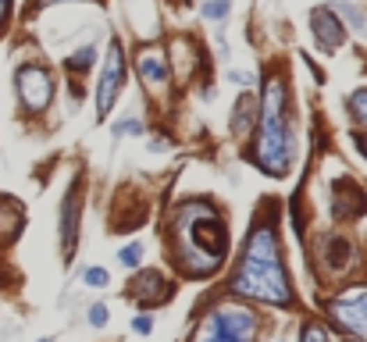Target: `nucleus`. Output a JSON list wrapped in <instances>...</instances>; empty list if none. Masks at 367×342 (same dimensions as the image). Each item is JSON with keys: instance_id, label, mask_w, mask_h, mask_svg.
<instances>
[{"instance_id": "f257e3e1", "label": "nucleus", "mask_w": 367, "mask_h": 342, "mask_svg": "<svg viewBox=\"0 0 367 342\" xmlns=\"http://www.w3.org/2000/svg\"><path fill=\"white\" fill-rule=\"evenodd\" d=\"M232 293L267 303V306H279V310L292 306V286H289V274L282 264L279 235H274V228L267 221H260L250 232L247 246H242V261L232 278Z\"/></svg>"}, {"instance_id": "f03ea898", "label": "nucleus", "mask_w": 367, "mask_h": 342, "mask_svg": "<svg viewBox=\"0 0 367 342\" xmlns=\"http://www.w3.org/2000/svg\"><path fill=\"white\" fill-rule=\"evenodd\" d=\"M225 221L218 217L210 203L203 200H189L178 210L175 221V261L189 278H207L221 267L225 261Z\"/></svg>"}, {"instance_id": "7ed1b4c3", "label": "nucleus", "mask_w": 367, "mask_h": 342, "mask_svg": "<svg viewBox=\"0 0 367 342\" xmlns=\"http://www.w3.org/2000/svg\"><path fill=\"white\" fill-rule=\"evenodd\" d=\"M257 139L250 161L264 171L282 178L292 168V125H289V93L279 75H271L264 82L260 104H257Z\"/></svg>"}, {"instance_id": "20e7f679", "label": "nucleus", "mask_w": 367, "mask_h": 342, "mask_svg": "<svg viewBox=\"0 0 367 342\" xmlns=\"http://www.w3.org/2000/svg\"><path fill=\"white\" fill-rule=\"evenodd\" d=\"M260 318L250 306H214L203 314L193 342H257Z\"/></svg>"}, {"instance_id": "39448f33", "label": "nucleus", "mask_w": 367, "mask_h": 342, "mask_svg": "<svg viewBox=\"0 0 367 342\" xmlns=\"http://www.w3.org/2000/svg\"><path fill=\"white\" fill-rule=\"evenodd\" d=\"M15 93L29 114H43L54 100V79L43 65H22L15 72Z\"/></svg>"}, {"instance_id": "423d86ee", "label": "nucleus", "mask_w": 367, "mask_h": 342, "mask_svg": "<svg viewBox=\"0 0 367 342\" xmlns=\"http://www.w3.org/2000/svg\"><path fill=\"white\" fill-rule=\"evenodd\" d=\"M328 314H331V321L339 328H346L350 335L367 342V286L343 289L339 296L328 303Z\"/></svg>"}, {"instance_id": "0eeeda50", "label": "nucleus", "mask_w": 367, "mask_h": 342, "mask_svg": "<svg viewBox=\"0 0 367 342\" xmlns=\"http://www.w3.org/2000/svg\"><path fill=\"white\" fill-rule=\"evenodd\" d=\"M121 86H125V54H121V40H111L104 68H100V79H97V114L100 118L111 114Z\"/></svg>"}, {"instance_id": "6e6552de", "label": "nucleus", "mask_w": 367, "mask_h": 342, "mask_svg": "<svg viewBox=\"0 0 367 342\" xmlns=\"http://www.w3.org/2000/svg\"><path fill=\"white\" fill-rule=\"evenodd\" d=\"M136 68H139V79L150 93H161L171 79V65H168V54L161 47H143L139 57H136Z\"/></svg>"}, {"instance_id": "1a4fd4ad", "label": "nucleus", "mask_w": 367, "mask_h": 342, "mask_svg": "<svg viewBox=\"0 0 367 342\" xmlns=\"http://www.w3.org/2000/svg\"><path fill=\"white\" fill-rule=\"evenodd\" d=\"M311 33H314L318 47H321L325 54H331V50L343 47L346 25H343V18L335 15L331 8H314V11H311Z\"/></svg>"}, {"instance_id": "9d476101", "label": "nucleus", "mask_w": 367, "mask_h": 342, "mask_svg": "<svg viewBox=\"0 0 367 342\" xmlns=\"http://www.w3.org/2000/svg\"><path fill=\"white\" fill-rule=\"evenodd\" d=\"M164 286H168V282L161 278V271H139V274L132 278L129 296H132L136 303H143V306H154V303H161V300L168 296Z\"/></svg>"}, {"instance_id": "9b49d317", "label": "nucleus", "mask_w": 367, "mask_h": 342, "mask_svg": "<svg viewBox=\"0 0 367 342\" xmlns=\"http://www.w3.org/2000/svg\"><path fill=\"white\" fill-rule=\"evenodd\" d=\"M164 54H168V65H175V75L178 79H189L196 72V47L186 36H175L171 40V50H164Z\"/></svg>"}, {"instance_id": "f8f14e48", "label": "nucleus", "mask_w": 367, "mask_h": 342, "mask_svg": "<svg viewBox=\"0 0 367 342\" xmlns=\"http://www.w3.org/2000/svg\"><path fill=\"white\" fill-rule=\"evenodd\" d=\"M335 217L339 221H346V217H353V214H360L364 210V193L357 189L353 182H335Z\"/></svg>"}, {"instance_id": "ddd939ff", "label": "nucleus", "mask_w": 367, "mask_h": 342, "mask_svg": "<svg viewBox=\"0 0 367 342\" xmlns=\"http://www.w3.org/2000/svg\"><path fill=\"white\" fill-rule=\"evenodd\" d=\"M257 125V100L250 97V93H242V97L235 100V111H232V136L235 139H247Z\"/></svg>"}, {"instance_id": "4468645a", "label": "nucleus", "mask_w": 367, "mask_h": 342, "mask_svg": "<svg viewBox=\"0 0 367 342\" xmlns=\"http://www.w3.org/2000/svg\"><path fill=\"white\" fill-rule=\"evenodd\" d=\"M328 8H331L335 15H339V18H343V25H350L360 40H367V11H364V8L350 4V0H331Z\"/></svg>"}, {"instance_id": "2eb2a0df", "label": "nucleus", "mask_w": 367, "mask_h": 342, "mask_svg": "<svg viewBox=\"0 0 367 342\" xmlns=\"http://www.w3.org/2000/svg\"><path fill=\"white\" fill-rule=\"evenodd\" d=\"M72 217H75V193L65 200V217H61V225H65V228H61V246H65V250L75 246V221H72Z\"/></svg>"}, {"instance_id": "dca6fc26", "label": "nucleus", "mask_w": 367, "mask_h": 342, "mask_svg": "<svg viewBox=\"0 0 367 342\" xmlns=\"http://www.w3.org/2000/svg\"><path fill=\"white\" fill-rule=\"evenodd\" d=\"M93 61H97V47H79L65 57V65H68V72H86Z\"/></svg>"}, {"instance_id": "f3484780", "label": "nucleus", "mask_w": 367, "mask_h": 342, "mask_svg": "<svg viewBox=\"0 0 367 342\" xmlns=\"http://www.w3.org/2000/svg\"><path fill=\"white\" fill-rule=\"evenodd\" d=\"M200 15H203L207 22H225V18L232 15V0H203Z\"/></svg>"}, {"instance_id": "a211bd4d", "label": "nucleus", "mask_w": 367, "mask_h": 342, "mask_svg": "<svg viewBox=\"0 0 367 342\" xmlns=\"http://www.w3.org/2000/svg\"><path fill=\"white\" fill-rule=\"evenodd\" d=\"M350 114H353V121L357 125H364L367 129V89H357V93H350Z\"/></svg>"}, {"instance_id": "6ab92c4d", "label": "nucleus", "mask_w": 367, "mask_h": 342, "mask_svg": "<svg viewBox=\"0 0 367 342\" xmlns=\"http://www.w3.org/2000/svg\"><path fill=\"white\" fill-rule=\"evenodd\" d=\"M299 342H328V328L321 321H307L299 328Z\"/></svg>"}, {"instance_id": "aec40b11", "label": "nucleus", "mask_w": 367, "mask_h": 342, "mask_svg": "<svg viewBox=\"0 0 367 342\" xmlns=\"http://www.w3.org/2000/svg\"><path fill=\"white\" fill-rule=\"evenodd\" d=\"M82 282H86L89 289H107V286H111V274H107V267H86Z\"/></svg>"}, {"instance_id": "412c9836", "label": "nucleus", "mask_w": 367, "mask_h": 342, "mask_svg": "<svg viewBox=\"0 0 367 342\" xmlns=\"http://www.w3.org/2000/svg\"><path fill=\"white\" fill-rule=\"evenodd\" d=\"M118 261L125 264V267H136L139 261H143V242H129V246H121V254H118Z\"/></svg>"}, {"instance_id": "4be33fe9", "label": "nucleus", "mask_w": 367, "mask_h": 342, "mask_svg": "<svg viewBox=\"0 0 367 342\" xmlns=\"http://www.w3.org/2000/svg\"><path fill=\"white\" fill-rule=\"evenodd\" d=\"M114 136H143V121L139 118H121L118 125H114Z\"/></svg>"}, {"instance_id": "5701e85b", "label": "nucleus", "mask_w": 367, "mask_h": 342, "mask_svg": "<svg viewBox=\"0 0 367 342\" xmlns=\"http://www.w3.org/2000/svg\"><path fill=\"white\" fill-rule=\"evenodd\" d=\"M111 321V310L104 306V303H93V306H89V325H93V328H104Z\"/></svg>"}, {"instance_id": "b1692460", "label": "nucleus", "mask_w": 367, "mask_h": 342, "mask_svg": "<svg viewBox=\"0 0 367 342\" xmlns=\"http://www.w3.org/2000/svg\"><path fill=\"white\" fill-rule=\"evenodd\" d=\"M132 328H136L139 335H150V328H154V321H150V318L143 314V318H136V321H132Z\"/></svg>"}, {"instance_id": "393cba45", "label": "nucleus", "mask_w": 367, "mask_h": 342, "mask_svg": "<svg viewBox=\"0 0 367 342\" xmlns=\"http://www.w3.org/2000/svg\"><path fill=\"white\" fill-rule=\"evenodd\" d=\"M228 79H232V82H239V86H250V82H253V75H250V72H247V75H242V72H228Z\"/></svg>"}, {"instance_id": "a878e982", "label": "nucleus", "mask_w": 367, "mask_h": 342, "mask_svg": "<svg viewBox=\"0 0 367 342\" xmlns=\"http://www.w3.org/2000/svg\"><path fill=\"white\" fill-rule=\"evenodd\" d=\"M8 15H11V0H0V29H4Z\"/></svg>"}, {"instance_id": "bb28decb", "label": "nucleus", "mask_w": 367, "mask_h": 342, "mask_svg": "<svg viewBox=\"0 0 367 342\" xmlns=\"http://www.w3.org/2000/svg\"><path fill=\"white\" fill-rule=\"evenodd\" d=\"M50 4H68V0H40V8H50ZM89 4V0H86Z\"/></svg>"}, {"instance_id": "cd10ccee", "label": "nucleus", "mask_w": 367, "mask_h": 342, "mask_svg": "<svg viewBox=\"0 0 367 342\" xmlns=\"http://www.w3.org/2000/svg\"><path fill=\"white\" fill-rule=\"evenodd\" d=\"M364 153H367V136H364Z\"/></svg>"}, {"instance_id": "c85d7f7f", "label": "nucleus", "mask_w": 367, "mask_h": 342, "mask_svg": "<svg viewBox=\"0 0 367 342\" xmlns=\"http://www.w3.org/2000/svg\"><path fill=\"white\" fill-rule=\"evenodd\" d=\"M40 342H54V339H40Z\"/></svg>"}, {"instance_id": "c756f323", "label": "nucleus", "mask_w": 367, "mask_h": 342, "mask_svg": "<svg viewBox=\"0 0 367 342\" xmlns=\"http://www.w3.org/2000/svg\"><path fill=\"white\" fill-rule=\"evenodd\" d=\"M350 342H360V339H350Z\"/></svg>"}]
</instances>
